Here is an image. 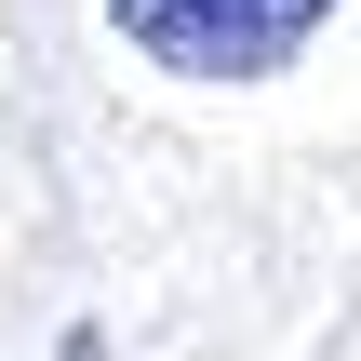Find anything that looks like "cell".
<instances>
[{"mask_svg": "<svg viewBox=\"0 0 361 361\" xmlns=\"http://www.w3.org/2000/svg\"><path fill=\"white\" fill-rule=\"evenodd\" d=\"M107 27L174 80H281L335 27V0H107Z\"/></svg>", "mask_w": 361, "mask_h": 361, "instance_id": "1", "label": "cell"}, {"mask_svg": "<svg viewBox=\"0 0 361 361\" xmlns=\"http://www.w3.org/2000/svg\"><path fill=\"white\" fill-rule=\"evenodd\" d=\"M54 361H107V335H94V322H80V335H67V348H54Z\"/></svg>", "mask_w": 361, "mask_h": 361, "instance_id": "2", "label": "cell"}]
</instances>
